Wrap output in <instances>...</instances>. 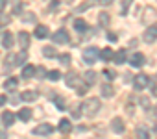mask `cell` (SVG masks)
Masks as SVG:
<instances>
[{"mask_svg": "<svg viewBox=\"0 0 157 139\" xmlns=\"http://www.w3.org/2000/svg\"><path fill=\"white\" fill-rule=\"evenodd\" d=\"M98 21H100V24H102V26H109L111 17H109V13H105V11H104V13H100V15H98Z\"/></svg>", "mask_w": 157, "mask_h": 139, "instance_id": "26", "label": "cell"}, {"mask_svg": "<svg viewBox=\"0 0 157 139\" xmlns=\"http://www.w3.org/2000/svg\"><path fill=\"white\" fill-rule=\"evenodd\" d=\"M96 2H98V0H85L82 6H78V8H76V11H78V13H83L85 10H89V8L96 6Z\"/></svg>", "mask_w": 157, "mask_h": 139, "instance_id": "22", "label": "cell"}, {"mask_svg": "<svg viewBox=\"0 0 157 139\" xmlns=\"http://www.w3.org/2000/svg\"><path fill=\"white\" fill-rule=\"evenodd\" d=\"M59 59H61V63L67 67V65H70V56L68 54H63V56H59Z\"/></svg>", "mask_w": 157, "mask_h": 139, "instance_id": "35", "label": "cell"}, {"mask_svg": "<svg viewBox=\"0 0 157 139\" xmlns=\"http://www.w3.org/2000/svg\"><path fill=\"white\" fill-rule=\"evenodd\" d=\"M107 39H109L111 43H117V41H118V35L113 34V32H109V34H107Z\"/></svg>", "mask_w": 157, "mask_h": 139, "instance_id": "39", "label": "cell"}, {"mask_svg": "<svg viewBox=\"0 0 157 139\" xmlns=\"http://www.w3.org/2000/svg\"><path fill=\"white\" fill-rule=\"evenodd\" d=\"M129 4H131V0H122V6H120V13H122V15H126V13H128Z\"/></svg>", "mask_w": 157, "mask_h": 139, "instance_id": "33", "label": "cell"}, {"mask_svg": "<svg viewBox=\"0 0 157 139\" xmlns=\"http://www.w3.org/2000/svg\"><path fill=\"white\" fill-rule=\"evenodd\" d=\"M150 85V76H146V74H137V76H133V87L135 89H146Z\"/></svg>", "mask_w": 157, "mask_h": 139, "instance_id": "3", "label": "cell"}, {"mask_svg": "<svg viewBox=\"0 0 157 139\" xmlns=\"http://www.w3.org/2000/svg\"><path fill=\"white\" fill-rule=\"evenodd\" d=\"M100 91H102V97H105V98H111V97L115 95V89H113L111 84H104Z\"/></svg>", "mask_w": 157, "mask_h": 139, "instance_id": "21", "label": "cell"}, {"mask_svg": "<svg viewBox=\"0 0 157 139\" xmlns=\"http://www.w3.org/2000/svg\"><path fill=\"white\" fill-rule=\"evenodd\" d=\"M6 4H8V0H0V13L6 10Z\"/></svg>", "mask_w": 157, "mask_h": 139, "instance_id": "41", "label": "cell"}, {"mask_svg": "<svg viewBox=\"0 0 157 139\" xmlns=\"http://www.w3.org/2000/svg\"><path fill=\"white\" fill-rule=\"evenodd\" d=\"M111 130H113L115 133H124V130H126V126H124V121H122L120 117L113 119V121H111Z\"/></svg>", "mask_w": 157, "mask_h": 139, "instance_id": "9", "label": "cell"}, {"mask_svg": "<svg viewBox=\"0 0 157 139\" xmlns=\"http://www.w3.org/2000/svg\"><path fill=\"white\" fill-rule=\"evenodd\" d=\"M155 132H157V126H155Z\"/></svg>", "mask_w": 157, "mask_h": 139, "instance_id": "46", "label": "cell"}, {"mask_svg": "<svg viewBox=\"0 0 157 139\" xmlns=\"http://www.w3.org/2000/svg\"><path fill=\"white\" fill-rule=\"evenodd\" d=\"M98 2H102V4H105V6H109V4H113L115 0H98Z\"/></svg>", "mask_w": 157, "mask_h": 139, "instance_id": "42", "label": "cell"}, {"mask_svg": "<svg viewBox=\"0 0 157 139\" xmlns=\"http://www.w3.org/2000/svg\"><path fill=\"white\" fill-rule=\"evenodd\" d=\"M96 78H98V74H96L94 71H87V73H85V78H83V82H85V84L91 87V85L96 82Z\"/></svg>", "mask_w": 157, "mask_h": 139, "instance_id": "20", "label": "cell"}, {"mask_svg": "<svg viewBox=\"0 0 157 139\" xmlns=\"http://www.w3.org/2000/svg\"><path fill=\"white\" fill-rule=\"evenodd\" d=\"M43 56L44 58H54V56H57V52H56L54 46H43Z\"/></svg>", "mask_w": 157, "mask_h": 139, "instance_id": "27", "label": "cell"}, {"mask_svg": "<svg viewBox=\"0 0 157 139\" xmlns=\"http://www.w3.org/2000/svg\"><path fill=\"white\" fill-rule=\"evenodd\" d=\"M6 104V97L4 95H0V106H4Z\"/></svg>", "mask_w": 157, "mask_h": 139, "instance_id": "43", "label": "cell"}, {"mask_svg": "<svg viewBox=\"0 0 157 139\" xmlns=\"http://www.w3.org/2000/svg\"><path fill=\"white\" fill-rule=\"evenodd\" d=\"M57 128H59V132H61V133H68V132L72 130V122H70L68 119H61V121H59V124H57Z\"/></svg>", "mask_w": 157, "mask_h": 139, "instance_id": "15", "label": "cell"}, {"mask_svg": "<svg viewBox=\"0 0 157 139\" xmlns=\"http://www.w3.org/2000/svg\"><path fill=\"white\" fill-rule=\"evenodd\" d=\"M87 89H89V85H87L85 82L76 85V91H78V95H80V97H82V95H85V93H87Z\"/></svg>", "mask_w": 157, "mask_h": 139, "instance_id": "30", "label": "cell"}, {"mask_svg": "<svg viewBox=\"0 0 157 139\" xmlns=\"http://www.w3.org/2000/svg\"><path fill=\"white\" fill-rule=\"evenodd\" d=\"M74 28L80 32V34H83V32H87L89 30V26H87V22L85 21H82V19H78V21H74Z\"/></svg>", "mask_w": 157, "mask_h": 139, "instance_id": "23", "label": "cell"}, {"mask_svg": "<svg viewBox=\"0 0 157 139\" xmlns=\"http://www.w3.org/2000/svg\"><path fill=\"white\" fill-rule=\"evenodd\" d=\"M146 43H155L157 41V24H151V26H148L146 28V32H144V37H142Z\"/></svg>", "mask_w": 157, "mask_h": 139, "instance_id": "5", "label": "cell"}, {"mask_svg": "<svg viewBox=\"0 0 157 139\" xmlns=\"http://www.w3.org/2000/svg\"><path fill=\"white\" fill-rule=\"evenodd\" d=\"M35 74L41 76V78H44V76H46V71H44L43 67H39V69H35ZM33 78H35V76H33Z\"/></svg>", "mask_w": 157, "mask_h": 139, "instance_id": "37", "label": "cell"}, {"mask_svg": "<svg viewBox=\"0 0 157 139\" xmlns=\"http://www.w3.org/2000/svg\"><path fill=\"white\" fill-rule=\"evenodd\" d=\"M113 59H115V63H117V65H122V63H126V61H128V52H126L124 48H120L117 54H113Z\"/></svg>", "mask_w": 157, "mask_h": 139, "instance_id": "12", "label": "cell"}, {"mask_svg": "<svg viewBox=\"0 0 157 139\" xmlns=\"http://www.w3.org/2000/svg\"><path fill=\"white\" fill-rule=\"evenodd\" d=\"M33 34H35L37 39H46V37H50V30H48V26H44V24H39Z\"/></svg>", "mask_w": 157, "mask_h": 139, "instance_id": "11", "label": "cell"}, {"mask_svg": "<svg viewBox=\"0 0 157 139\" xmlns=\"http://www.w3.org/2000/svg\"><path fill=\"white\" fill-rule=\"evenodd\" d=\"M46 78H48L50 82H57V80H61V73H59V71H48V73H46Z\"/></svg>", "mask_w": 157, "mask_h": 139, "instance_id": "28", "label": "cell"}, {"mask_svg": "<svg viewBox=\"0 0 157 139\" xmlns=\"http://www.w3.org/2000/svg\"><path fill=\"white\" fill-rule=\"evenodd\" d=\"M144 61H146V58H144V54H140V52H135L131 58H129V65L131 67H135V69H139V67H142L144 65Z\"/></svg>", "mask_w": 157, "mask_h": 139, "instance_id": "6", "label": "cell"}, {"mask_svg": "<svg viewBox=\"0 0 157 139\" xmlns=\"http://www.w3.org/2000/svg\"><path fill=\"white\" fill-rule=\"evenodd\" d=\"M140 106H142L144 109H148V108H150V98H146V97H140Z\"/></svg>", "mask_w": 157, "mask_h": 139, "instance_id": "36", "label": "cell"}, {"mask_svg": "<svg viewBox=\"0 0 157 139\" xmlns=\"http://www.w3.org/2000/svg\"><path fill=\"white\" fill-rule=\"evenodd\" d=\"M33 76H35V67L30 65V63H24V65H22V78H24V80H30V78H33Z\"/></svg>", "mask_w": 157, "mask_h": 139, "instance_id": "10", "label": "cell"}, {"mask_svg": "<svg viewBox=\"0 0 157 139\" xmlns=\"http://www.w3.org/2000/svg\"><path fill=\"white\" fill-rule=\"evenodd\" d=\"M56 106H57V109H61V111H63V109H67V108H65V100H63L61 97H57V98H56Z\"/></svg>", "mask_w": 157, "mask_h": 139, "instance_id": "34", "label": "cell"}, {"mask_svg": "<svg viewBox=\"0 0 157 139\" xmlns=\"http://www.w3.org/2000/svg\"><path fill=\"white\" fill-rule=\"evenodd\" d=\"M98 56H100V48L98 46H87L83 50V59L87 61V65H93L98 59Z\"/></svg>", "mask_w": 157, "mask_h": 139, "instance_id": "2", "label": "cell"}, {"mask_svg": "<svg viewBox=\"0 0 157 139\" xmlns=\"http://www.w3.org/2000/svg\"><path fill=\"white\" fill-rule=\"evenodd\" d=\"M155 115H157V106H155Z\"/></svg>", "mask_w": 157, "mask_h": 139, "instance_id": "45", "label": "cell"}, {"mask_svg": "<svg viewBox=\"0 0 157 139\" xmlns=\"http://www.w3.org/2000/svg\"><path fill=\"white\" fill-rule=\"evenodd\" d=\"M35 21H37L35 13H24V15H22V22H30V24H32V22H35Z\"/></svg>", "mask_w": 157, "mask_h": 139, "instance_id": "31", "label": "cell"}, {"mask_svg": "<svg viewBox=\"0 0 157 139\" xmlns=\"http://www.w3.org/2000/svg\"><path fill=\"white\" fill-rule=\"evenodd\" d=\"M104 74H105V76H107L109 80H113V78L117 76V74H115V71H111V69H107V71H104Z\"/></svg>", "mask_w": 157, "mask_h": 139, "instance_id": "40", "label": "cell"}, {"mask_svg": "<svg viewBox=\"0 0 157 139\" xmlns=\"http://www.w3.org/2000/svg\"><path fill=\"white\" fill-rule=\"evenodd\" d=\"M0 119H2L4 126H8V128H10V126H11V124L15 122V115H13L11 111H4V113H2V117H0Z\"/></svg>", "mask_w": 157, "mask_h": 139, "instance_id": "16", "label": "cell"}, {"mask_svg": "<svg viewBox=\"0 0 157 139\" xmlns=\"http://www.w3.org/2000/svg\"><path fill=\"white\" fill-rule=\"evenodd\" d=\"M17 85H19V80H17L15 76H13V78H8V80L4 82V89H6V91H15Z\"/></svg>", "mask_w": 157, "mask_h": 139, "instance_id": "18", "label": "cell"}, {"mask_svg": "<svg viewBox=\"0 0 157 139\" xmlns=\"http://www.w3.org/2000/svg\"><path fill=\"white\" fill-rule=\"evenodd\" d=\"M19 119L24 121V122H28V121L32 119V109H30V108H22V109L19 111Z\"/></svg>", "mask_w": 157, "mask_h": 139, "instance_id": "24", "label": "cell"}, {"mask_svg": "<svg viewBox=\"0 0 157 139\" xmlns=\"http://www.w3.org/2000/svg\"><path fill=\"white\" fill-rule=\"evenodd\" d=\"M52 132H54V126H52V124H46V122L33 128V133H35V135H50Z\"/></svg>", "mask_w": 157, "mask_h": 139, "instance_id": "7", "label": "cell"}, {"mask_svg": "<svg viewBox=\"0 0 157 139\" xmlns=\"http://www.w3.org/2000/svg\"><path fill=\"white\" fill-rule=\"evenodd\" d=\"M21 98H22L24 102H35V100L39 98V95H37L35 91H24V93L21 95Z\"/></svg>", "mask_w": 157, "mask_h": 139, "instance_id": "19", "label": "cell"}, {"mask_svg": "<svg viewBox=\"0 0 157 139\" xmlns=\"http://www.w3.org/2000/svg\"><path fill=\"white\" fill-rule=\"evenodd\" d=\"M80 108H82V113H83L85 117H94V115H98L102 104H100L98 98H87Z\"/></svg>", "mask_w": 157, "mask_h": 139, "instance_id": "1", "label": "cell"}, {"mask_svg": "<svg viewBox=\"0 0 157 139\" xmlns=\"http://www.w3.org/2000/svg\"><path fill=\"white\" fill-rule=\"evenodd\" d=\"M113 54H115V52H113L111 48H102V52H100L98 58H102L104 61H111V59H113Z\"/></svg>", "mask_w": 157, "mask_h": 139, "instance_id": "25", "label": "cell"}, {"mask_svg": "<svg viewBox=\"0 0 157 139\" xmlns=\"http://www.w3.org/2000/svg\"><path fill=\"white\" fill-rule=\"evenodd\" d=\"M137 137H140V139H148V137H150V132H148L146 128H137Z\"/></svg>", "mask_w": 157, "mask_h": 139, "instance_id": "32", "label": "cell"}, {"mask_svg": "<svg viewBox=\"0 0 157 139\" xmlns=\"http://www.w3.org/2000/svg\"><path fill=\"white\" fill-rule=\"evenodd\" d=\"M68 34H67V30L65 28H61V30H57L54 35H52V41L56 43V45H67L68 43Z\"/></svg>", "mask_w": 157, "mask_h": 139, "instance_id": "4", "label": "cell"}, {"mask_svg": "<svg viewBox=\"0 0 157 139\" xmlns=\"http://www.w3.org/2000/svg\"><path fill=\"white\" fill-rule=\"evenodd\" d=\"M21 11H22V0H13V11L11 13L19 15Z\"/></svg>", "mask_w": 157, "mask_h": 139, "instance_id": "29", "label": "cell"}, {"mask_svg": "<svg viewBox=\"0 0 157 139\" xmlns=\"http://www.w3.org/2000/svg\"><path fill=\"white\" fill-rule=\"evenodd\" d=\"M65 84H67L68 87H76L78 84H80V78H78V73H74V71L67 73V76H65Z\"/></svg>", "mask_w": 157, "mask_h": 139, "instance_id": "8", "label": "cell"}, {"mask_svg": "<svg viewBox=\"0 0 157 139\" xmlns=\"http://www.w3.org/2000/svg\"><path fill=\"white\" fill-rule=\"evenodd\" d=\"M19 43H21V48L28 50V46H30V34L28 32H19Z\"/></svg>", "mask_w": 157, "mask_h": 139, "instance_id": "13", "label": "cell"}, {"mask_svg": "<svg viewBox=\"0 0 157 139\" xmlns=\"http://www.w3.org/2000/svg\"><path fill=\"white\" fill-rule=\"evenodd\" d=\"M26 61H28V50H24V48H22V50H21V54H17V56H15V65L22 67Z\"/></svg>", "mask_w": 157, "mask_h": 139, "instance_id": "17", "label": "cell"}, {"mask_svg": "<svg viewBox=\"0 0 157 139\" xmlns=\"http://www.w3.org/2000/svg\"><path fill=\"white\" fill-rule=\"evenodd\" d=\"M80 115H82V109H80V106H76L74 111H72V117L74 119H80Z\"/></svg>", "mask_w": 157, "mask_h": 139, "instance_id": "38", "label": "cell"}, {"mask_svg": "<svg viewBox=\"0 0 157 139\" xmlns=\"http://www.w3.org/2000/svg\"><path fill=\"white\" fill-rule=\"evenodd\" d=\"M56 8H59V2H52V6H50V10H56Z\"/></svg>", "mask_w": 157, "mask_h": 139, "instance_id": "44", "label": "cell"}, {"mask_svg": "<svg viewBox=\"0 0 157 139\" xmlns=\"http://www.w3.org/2000/svg\"><path fill=\"white\" fill-rule=\"evenodd\" d=\"M2 46H4L6 50L13 48V34H11V32H6V34H4V37H2Z\"/></svg>", "mask_w": 157, "mask_h": 139, "instance_id": "14", "label": "cell"}]
</instances>
